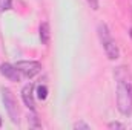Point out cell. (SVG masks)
Masks as SVG:
<instances>
[{"mask_svg": "<svg viewBox=\"0 0 132 130\" xmlns=\"http://www.w3.org/2000/svg\"><path fill=\"white\" fill-rule=\"evenodd\" d=\"M117 107L120 113L129 116L132 113V83L117 81Z\"/></svg>", "mask_w": 132, "mask_h": 130, "instance_id": "6da1fadb", "label": "cell"}, {"mask_svg": "<svg viewBox=\"0 0 132 130\" xmlns=\"http://www.w3.org/2000/svg\"><path fill=\"white\" fill-rule=\"evenodd\" d=\"M97 32H98L100 43H101V46H103V49H104L108 58H109V60H117V58L120 57V49H118L115 40L112 38V35L109 32L108 26H106L104 23H100L98 28H97Z\"/></svg>", "mask_w": 132, "mask_h": 130, "instance_id": "7a4b0ae2", "label": "cell"}, {"mask_svg": "<svg viewBox=\"0 0 132 130\" xmlns=\"http://www.w3.org/2000/svg\"><path fill=\"white\" fill-rule=\"evenodd\" d=\"M3 104H5V109L11 118V121L14 124H19L20 123V110H19V106H17V101L14 94L9 90V89H3Z\"/></svg>", "mask_w": 132, "mask_h": 130, "instance_id": "3957f363", "label": "cell"}, {"mask_svg": "<svg viewBox=\"0 0 132 130\" xmlns=\"http://www.w3.org/2000/svg\"><path fill=\"white\" fill-rule=\"evenodd\" d=\"M15 67L26 78H32V77H35L42 70V64L38 61H34V60H22V61H17L15 63Z\"/></svg>", "mask_w": 132, "mask_h": 130, "instance_id": "277c9868", "label": "cell"}, {"mask_svg": "<svg viewBox=\"0 0 132 130\" xmlns=\"http://www.w3.org/2000/svg\"><path fill=\"white\" fill-rule=\"evenodd\" d=\"M0 73L3 75V77H6L9 81H20V72H19V69L15 67V66L9 64V63H3V64H0Z\"/></svg>", "mask_w": 132, "mask_h": 130, "instance_id": "5b68a950", "label": "cell"}, {"mask_svg": "<svg viewBox=\"0 0 132 130\" xmlns=\"http://www.w3.org/2000/svg\"><path fill=\"white\" fill-rule=\"evenodd\" d=\"M22 99L25 103V106L31 110H35V101H34V84H26L22 89Z\"/></svg>", "mask_w": 132, "mask_h": 130, "instance_id": "8992f818", "label": "cell"}, {"mask_svg": "<svg viewBox=\"0 0 132 130\" xmlns=\"http://www.w3.org/2000/svg\"><path fill=\"white\" fill-rule=\"evenodd\" d=\"M38 35H40V41L42 44H49V40H51V28H49V23L48 22H43L38 28Z\"/></svg>", "mask_w": 132, "mask_h": 130, "instance_id": "52a82bcc", "label": "cell"}, {"mask_svg": "<svg viewBox=\"0 0 132 130\" xmlns=\"http://www.w3.org/2000/svg\"><path fill=\"white\" fill-rule=\"evenodd\" d=\"M114 75H115L117 81H131V73H129V70L125 66L117 67L115 72H114Z\"/></svg>", "mask_w": 132, "mask_h": 130, "instance_id": "ba28073f", "label": "cell"}, {"mask_svg": "<svg viewBox=\"0 0 132 130\" xmlns=\"http://www.w3.org/2000/svg\"><path fill=\"white\" fill-rule=\"evenodd\" d=\"M28 123H29V127H34V129H40L42 127V124H40V121H38V118H37L34 110H32V113L28 115Z\"/></svg>", "mask_w": 132, "mask_h": 130, "instance_id": "9c48e42d", "label": "cell"}, {"mask_svg": "<svg viewBox=\"0 0 132 130\" xmlns=\"http://www.w3.org/2000/svg\"><path fill=\"white\" fill-rule=\"evenodd\" d=\"M37 97L40 98V99H46L48 98V87L45 84H40L37 87Z\"/></svg>", "mask_w": 132, "mask_h": 130, "instance_id": "30bf717a", "label": "cell"}, {"mask_svg": "<svg viewBox=\"0 0 132 130\" xmlns=\"http://www.w3.org/2000/svg\"><path fill=\"white\" fill-rule=\"evenodd\" d=\"M11 6H12V0H0V12L11 9Z\"/></svg>", "mask_w": 132, "mask_h": 130, "instance_id": "8fae6325", "label": "cell"}, {"mask_svg": "<svg viewBox=\"0 0 132 130\" xmlns=\"http://www.w3.org/2000/svg\"><path fill=\"white\" fill-rule=\"evenodd\" d=\"M74 129H83V130H89V129H91V126H89V124H86L85 121H78V123H75V124H74Z\"/></svg>", "mask_w": 132, "mask_h": 130, "instance_id": "7c38bea8", "label": "cell"}, {"mask_svg": "<svg viewBox=\"0 0 132 130\" xmlns=\"http://www.w3.org/2000/svg\"><path fill=\"white\" fill-rule=\"evenodd\" d=\"M109 129H125V126L121 124V123H117V121H114V123H109V126H108Z\"/></svg>", "mask_w": 132, "mask_h": 130, "instance_id": "4fadbf2b", "label": "cell"}, {"mask_svg": "<svg viewBox=\"0 0 132 130\" xmlns=\"http://www.w3.org/2000/svg\"><path fill=\"white\" fill-rule=\"evenodd\" d=\"M86 2L91 5L92 9H98V0H86Z\"/></svg>", "mask_w": 132, "mask_h": 130, "instance_id": "5bb4252c", "label": "cell"}, {"mask_svg": "<svg viewBox=\"0 0 132 130\" xmlns=\"http://www.w3.org/2000/svg\"><path fill=\"white\" fill-rule=\"evenodd\" d=\"M129 35H131V38H132V28H131V31H129Z\"/></svg>", "mask_w": 132, "mask_h": 130, "instance_id": "9a60e30c", "label": "cell"}, {"mask_svg": "<svg viewBox=\"0 0 132 130\" xmlns=\"http://www.w3.org/2000/svg\"><path fill=\"white\" fill-rule=\"evenodd\" d=\"M0 126H2V119H0Z\"/></svg>", "mask_w": 132, "mask_h": 130, "instance_id": "2e32d148", "label": "cell"}]
</instances>
